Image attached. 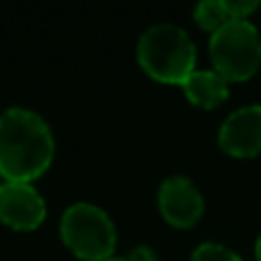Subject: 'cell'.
I'll return each mask as SVG.
<instances>
[{"label": "cell", "mask_w": 261, "mask_h": 261, "mask_svg": "<svg viewBox=\"0 0 261 261\" xmlns=\"http://www.w3.org/2000/svg\"><path fill=\"white\" fill-rule=\"evenodd\" d=\"M106 261H128V259H117V257H113V259H106Z\"/></svg>", "instance_id": "14"}, {"label": "cell", "mask_w": 261, "mask_h": 261, "mask_svg": "<svg viewBox=\"0 0 261 261\" xmlns=\"http://www.w3.org/2000/svg\"><path fill=\"white\" fill-rule=\"evenodd\" d=\"M225 5L231 18H248L254 9H259L257 0H225Z\"/></svg>", "instance_id": "11"}, {"label": "cell", "mask_w": 261, "mask_h": 261, "mask_svg": "<svg viewBox=\"0 0 261 261\" xmlns=\"http://www.w3.org/2000/svg\"><path fill=\"white\" fill-rule=\"evenodd\" d=\"M158 211L172 227L188 229L197 225L204 213V197L186 176H167L158 188Z\"/></svg>", "instance_id": "5"}, {"label": "cell", "mask_w": 261, "mask_h": 261, "mask_svg": "<svg viewBox=\"0 0 261 261\" xmlns=\"http://www.w3.org/2000/svg\"><path fill=\"white\" fill-rule=\"evenodd\" d=\"M213 71H218L227 83L248 81L261 67V35L248 18H234L208 41Z\"/></svg>", "instance_id": "4"}, {"label": "cell", "mask_w": 261, "mask_h": 261, "mask_svg": "<svg viewBox=\"0 0 261 261\" xmlns=\"http://www.w3.org/2000/svg\"><path fill=\"white\" fill-rule=\"evenodd\" d=\"M181 87H184L186 99L204 110L218 108L229 96V83L213 69H199V71L195 69Z\"/></svg>", "instance_id": "8"}, {"label": "cell", "mask_w": 261, "mask_h": 261, "mask_svg": "<svg viewBox=\"0 0 261 261\" xmlns=\"http://www.w3.org/2000/svg\"><path fill=\"white\" fill-rule=\"evenodd\" d=\"M254 257H257V261H261V234L257 239V245H254Z\"/></svg>", "instance_id": "13"}, {"label": "cell", "mask_w": 261, "mask_h": 261, "mask_svg": "<svg viewBox=\"0 0 261 261\" xmlns=\"http://www.w3.org/2000/svg\"><path fill=\"white\" fill-rule=\"evenodd\" d=\"M193 16H195V23H197L202 30L211 32V35L220 30L222 25H227L229 21H234V18L229 16V12H227L225 0H204V3H199L197 7H195Z\"/></svg>", "instance_id": "9"}, {"label": "cell", "mask_w": 261, "mask_h": 261, "mask_svg": "<svg viewBox=\"0 0 261 261\" xmlns=\"http://www.w3.org/2000/svg\"><path fill=\"white\" fill-rule=\"evenodd\" d=\"M46 202L32 184L5 181L0 186V222L16 231H32L44 222Z\"/></svg>", "instance_id": "6"}, {"label": "cell", "mask_w": 261, "mask_h": 261, "mask_svg": "<svg viewBox=\"0 0 261 261\" xmlns=\"http://www.w3.org/2000/svg\"><path fill=\"white\" fill-rule=\"evenodd\" d=\"M55 140L48 122L25 108L0 113V174L5 181L32 184L53 163Z\"/></svg>", "instance_id": "1"}, {"label": "cell", "mask_w": 261, "mask_h": 261, "mask_svg": "<svg viewBox=\"0 0 261 261\" xmlns=\"http://www.w3.org/2000/svg\"><path fill=\"white\" fill-rule=\"evenodd\" d=\"M197 48L184 28L158 23L138 39V62L149 78L165 85H184L195 71Z\"/></svg>", "instance_id": "2"}, {"label": "cell", "mask_w": 261, "mask_h": 261, "mask_svg": "<svg viewBox=\"0 0 261 261\" xmlns=\"http://www.w3.org/2000/svg\"><path fill=\"white\" fill-rule=\"evenodd\" d=\"M60 236L83 261L113 259L117 245V231L110 216L92 202H76L62 213Z\"/></svg>", "instance_id": "3"}, {"label": "cell", "mask_w": 261, "mask_h": 261, "mask_svg": "<svg viewBox=\"0 0 261 261\" xmlns=\"http://www.w3.org/2000/svg\"><path fill=\"white\" fill-rule=\"evenodd\" d=\"M0 186H3V174H0Z\"/></svg>", "instance_id": "15"}, {"label": "cell", "mask_w": 261, "mask_h": 261, "mask_svg": "<svg viewBox=\"0 0 261 261\" xmlns=\"http://www.w3.org/2000/svg\"><path fill=\"white\" fill-rule=\"evenodd\" d=\"M218 144L236 158H252L261 153V106H243L222 122Z\"/></svg>", "instance_id": "7"}, {"label": "cell", "mask_w": 261, "mask_h": 261, "mask_svg": "<svg viewBox=\"0 0 261 261\" xmlns=\"http://www.w3.org/2000/svg\"><path fill=\"white\" fill-rule=\"evenodd\" d=\"M128 261H158V254L149 245H138L133 252L128 254Z\"/></svg>", "instance_id": "12"}, {"label": "cell", "mask_w": 261, "mask_h": 261, "mask_svg": "<svg viewBox=\"0 0 261 261\" xmlns=\"http://www.w3.org/2000/svg\"><path fill=\"white\" fill-rule=\"evenodd\" d=\"M190 261H243L234 250L220 243H202L193 250Z\"/></svg>", "instance_id": "10"}]
</instances>
